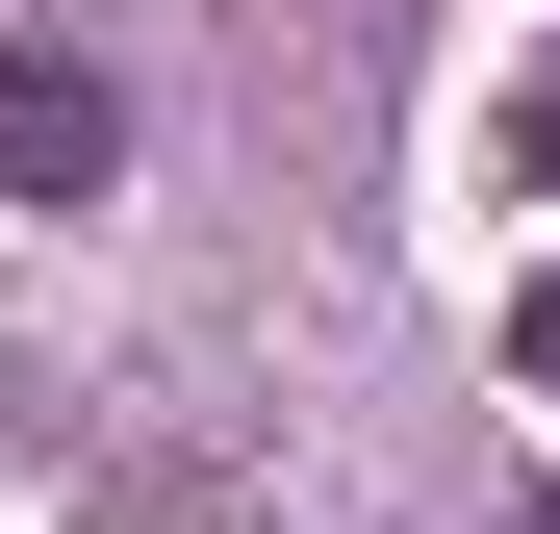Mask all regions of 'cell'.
Segmentation results:
<instances>
[{
  "mask_svg": "<svg viewBox=\"0 0 560 534\" xmlns=\"http://www.w3.org/2000/svg\"><path fill=\"white\" fill-rule=\"evenodd\" d=\"M103 153H128L103 51H0V204H103Z\"/></svg>",
  "mask_w": 560,
  "mask_h": 534,
  "instance_id": "obj_1",
  "label": "cell"
},
{
  "mask_svg": "<svg viewBox=\"0 0 560 534\" xmlns=\"http://www.w3.org/2000/svg\"><path fill=\"white\" fill-rule=\"evenodd\" d=\"M510 178H560V51H535V103H510Z\"/></svg>",
  "mask_w": 560,
  "mask_h": 534,
  "instance_id": "obj_2",
  "label": "cell"
},
{
  "mask_svg": "<svg viewBox=\"0 0 560 534\" xmlns=\"http://www.w3.org/2000/svg\"><path fill=\"white\" fill-rule=\"evenodd\" d=\"M510 382H560V281H535V306H510Z\"/></svg>",
  "mask_w": 560,
  "mask_h": 534,
  "instance_id": "obj_3",
  "label": "cell"
},
{
  "mask_svg": "<svg viewBox=\"0 0 560 534\" xmlns=\"http://www.w3.org/2000/svg\"><path fill=\"white\" fill-rule=\"evenodd\" d=\"M535 534H560V509H535Z\"/></svg>",
  "mask_w": 560,
  "mask_h": 534,
  "instance_id": "obj_4",
  "label": "cell"
}]
</instances>
